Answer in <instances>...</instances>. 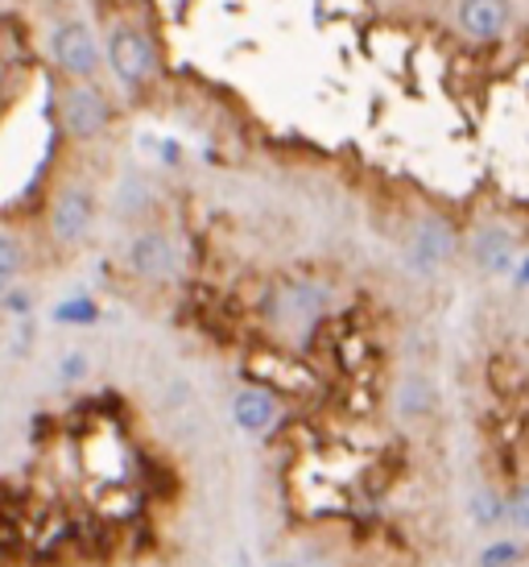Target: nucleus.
Wrapping results in <instances>:
<instances>
[{
	"instance_id": "obj_19",
	"label": "nucleus",
	"mask_w": 529,
	"mask_h": 567,
	"mask_svg": "<svg viewBox=\"0 0 529 567\" xmlns=\"http://www.w3.org/2000/svg\"><path fill=\"white\" fill-rule=\"evenodd\" d=\"M269 567H298V564H294V559H273Z\"/></svg>"
},
{
	"instance_id": "obj_15",
	"label": "nucleus",
	"mask_w": 529,
	"mask_h": 567,
	"mask_svg": "<svg viewBox=\"0 0 529 567\" xmlns=\"http://www.w3.org/2000/svg\"><path fill=\"white\" fill-rule=\"evenodd\" d=\"M54 319H59V323H71V328H87V323L100 319V307H95L92 299H66L54 307Z\"/></svg>"
},
{
	"instance_id": "obj_11",
	"label": "nucleus",
	"mask_w": 529,
	"mask_h": 567,
	"mask_svg": "<svg viewBox=\"0 0 529 567\" xmlns=\"http://www.w3.org/2000/svg\"><path fill=\"white\" fill-rule=\"evenodd\" d=\"M467 509H471V522H476L480 530L509 526V505H505V493H497V488H476Z\"/></svg>"
},
{
	"instance_id": "obj_20",
	"label": "nucleus",
	"mask_w": 529,
	"mask_h": 567,
	"mask_svg": "<svg viewBox=\"0 0 529 567\" xmlns=\"http://www.w3.org/2000/svg\"><path fill=\"white\" fill-rule=\"evenodd\" d=\"M240 567H249V564H240Z\"/></svg>"
},
{
	"instance_id": "obj_9",
	"label": "nucleus",
	"mask_w": 529,
	"mask_h": 567,
	"mask_svg": "<svg viewBox=\"0 0 529 567\" xmlns=\"http://www.w3.org/2000/svg\"><path fill=\"white\" fill-rule=\"evenodd\" d=\"M467 252H471L476 269L488 274V278H500V274L517 269V240L505 224H480L467 240Z\"/></svg>"
},
{
	"instance_id": "obj_1",
	"label": "nucleus",
	"mask_w": 529,
	"mask_h": 567,
	"mask_svg": "<svg viewBox=\"0 0 529 567\" xmlns=\"http://www.w3.org/2000/svg\"><path fill=\"white\" fill-rule=\"evenodd\" d=\"M104 59H108L112 75L121 80L125 92H141V87H149L154 83V71H157V50H154V38L141 30L137 21H112L108 25V38H104Z\"/></svg>"
},
{
	"instance_id": "obj_17",
	"label": "nucleus",
	"mask_w": 529,
	"mask_h": 567,
	"mask_svg": "<svg viewBox=\"0 0 529 567\" xmlns=\"http://www.w3.org/2000/svg\"><path fill=\"white\" fill-rule=\"evenodd\" d=\"M59 378H63L66 385L83 381V378H87V357H83V352H66L63 364H59Z\"/></svg>"
},
{
	"instance_id": "obj_10",
	"label": "nucleus",
	"mask_w": 529,
	"mask_h": 567,
	"mask_svg": "<svg viewBox=\"0 0 529 567\" xmlns=\"http://www.w3.org/2000/svg\"><path fill=\"white\" fill-rule=\"evenodd\" d=\"M232 423L245 431V435H269L281 419V402L273 390H264V385H245V390H236L232 394Z\"/></svg>"
},
{
	"instance_id": "obj_7",
	"label": "nucleus",
	"mask_w": 529,
	"mask_h": 567,
	"mask_svg": "<svg viewBox=\"0 0 529 567\" xmlns=\"http://www.w3.org/2000/svg\"><path fill=\"white\" fill-rule=\"evenodd\" d=\"M59 116H63V128L71 142H95L100 133H108L112 104L95 83H66Z\"/></svg>"
},
{
	"instance_id": "obj_13",
	"label": "nucleus",
	"mask_w": 529,
	"mask_h": 567,
	"mask_svg": "<svg viewBox=\"0 0 529 567\" xmlns=\"http://www.w3.org/2000/svg\"><path fill=\"white\" fill-rule=\"evenodd\" d=\"M397 410L405 419H426L435 410V385L426 378H405L402 390H397Z\"/></svg>"
},
{
	"instance_id": "obj_12",
	"label": "nucleus",
	"mask_w": 529,
	"mask_h": 567,
	"mask_svg": "<svg viewBox=\"0 0 529 567\" xmlns=\"http://www.w3.org/2000/svg\"><path fill=\"white\" fill-rule=\"evenodd\" d=\"M21 269H25V245H21L17 233L0 228V299L13 290V282L21 278Z\"/></svg>"
},
{
	"instance_id": "obj_18",
	"label": "nucleus",
	"mask_w": 529,
	"mask_h": 567,
	"mask_svg": "<svg viewBox=\"0 0 529 567\" xmlns=\"http://www.w3.org/2000/svg\"><path fill=\"white\" fill-rule=\"evenodd\" d=\"M517 286H529V257L526 261H517Z\"/></svg>"
},
{
	"instance_id": "obj_14",
	"label": "nucleus",
	"mask_w": 529,
	"mask_h": 567,
	"mask_svg": "<svg viewBox=\"0 0 529 567\" xmlns=\"http://www.w3.org/2000/svg\"><path fill=\"white\" fill-rule=\"evenodd\" d=\"M526 559H529V547L521 538H492V543H484L476 567H521Z\"/></svg>"
},
{
	"instance_id": "obj_16",
	"label": "nucleus",
	"mask_w": 529,
	"mask_h": 567,
	"mask_svg": "<svg viewBox=\"0 0 529 567\" xmlns=\"http://www.w3.org/2000/svg\"><path fill=\"white\" fill-rule=\"evenodd\" d=\"M505 505H509V530L529 535V481L517 485L514 493H505Z\"/></svg>"
},
{
	"instance_id": "obj_8",
	"label": "nucleus",
	"mask_w": 529,
	"mask_h": 567,
	"mask_svg": "<svg viewBox=\"0 0 529 567\" xmlns=\"http://www.w3.org/2000/svg\"><path fill=\"white\" fill-rule=\"evenodd\" d=\"M452 21L467 42H500L514 30V0H455Z\"/></svg>"
},
{
	"instance_id": "obj_5",
	"label": "nucleus",
	"mask_w": 529,
	"mask_h": 567,
	"mask_svg": "<svg viewBox=\"0 0 529 567\" xmlns=\"http://www.w3.org/2000/svg\"><path fill=\"white\" fill-rule=\"evenodd\" d=\"M125 266L133 278L141 282H174L178 269H183V252H178V240L166 228H137L125 245Z\"/></svg>"
},
{
	"instance_id": "obj_6",
	"label": "nucleus",
	"mask_w": 529,
	"mask_h": 567,
	"mask_svg": "<svg viewBox=\"0 0 529 567\" xmlns=\"http://www.w3.org/2000/svg\"><path fill=\"white\" fill-rule=\"evenodd\" d=\"M95 216H100V199L87 183H63L54 204H50V237L63 249H75L92 237Z\"/></svg>"
},
{
	"instance_id": "obj_3",
	"label": "nucleus",
	"mask_w": 529,
	"mask_h": 567,
	"mask_svg": "<svg viewBox=\"0 0 529 567\" xmlns=\"http://www.w3.org/2000/svg\"><path fill=\"white\" fill-rule=\"evenodd\" d=\"M459 252V233L447 216L438 212H418L414 220L405 224V261L418 274H438L447 269Z\"/></svg>"
},
{
	"instance_id": "obj_4",
	"label": "nucleus",
	"mask_w": 529,
	"mask_h": 567,
	"mask_svg": "<svg viewBox=\"0 0 529 567\" xmlns=\"http://www.w3.org/2000/svg\"><path fill=\"white\" fill-rule=\"evenodd\" d=\"M50 54H54L59 71H63L71 83H95L100 63H104L100 38L92 33L87 21H75V17H66V21H59V25L50 30Z\"/></svg>"
},
{
	"instance_id": "obj_2",
	"label": "nucleus",
	"mask_w": 529,
	"mask_h": 567,
	"mask_svg": "<svg viewBox=\"0 0 529 567\" xmlns=\"http://www.w3.org/2000/svg\"><path fill=\"white\" fill-rule=\"evenodd\" d=\"M328 311H331V290L319 282H286L264 302L269 323L278 331H286V336H294V340H307L323 323Z\"/></svg>"
}]
</instances>
